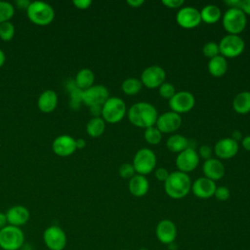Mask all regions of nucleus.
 <instances>
[{"mask_svg": "<svg viewBox=\"0 0 250 250\" xmlns=\"http://www.w3.org/2000/svg\"><path fill=\"white\" fill-rule=\"evenodd\" d=\"M128 119L136 127L146 129L154 126L158 117L157 109L154 105L146 102L134 104L128 110Z\"/></svg>", "mask_w": 250, "mask_h": 250, "instance_id": "f257e3e1", "label": "nucleus"}, {"mask_svg": "<svg viewBox=\"0 0 250 250\" xmlns=\"http://www.w3.org/2000/svg\"><path fill=\"white\" fill-rule=\"evenodd\" d=\"M191 189V181L188 174L175 171L169 174L164 182L166 194L173 199H181L188 194Z\"/></svg>", "mask_w": 250, "mask_h": 250, "instance_id": "f03ea898", "label": "nucleus"}, {"mask_svg": "<svg viewBox=\"0 0 250 250\" xmlns=\"http://www.w3.org/2000/svg\"><path fill=\"white\" fill-rule=\"evenodd\" d=\"M27 18L31 22L37 25H48L55 18L54 8L42 1H33L26 10Z\"/></svg>", "mask_w": 250, "mask_h": 250, "instance_id": "7ed1b4c3", "label": "nucleus"}, {"mask_svg": "<svg viewBox=\"0 0 250 250\" xmlns=\"http://www.w3.org/2000/svg\"><path fill=\"white\" fill-rule=\"evenodd\" d=\"M24 243V233L21 228L8 225L0 229V248L20 250Z\"/></svg>", "mask_w": 250, "mask_h": 250, "instance_id": "20e7f679", "label": "nucleus"}, {"mask_svg": "<svg viewBox=\"0 0 250 250\" xmlns=\"http://www.w3.org/2000/svg\"><path fill=\"white\" fill-rule=\"evenodd\" d=\"M246 15L239 8H229L223 16V26L229 34L238 35L246 27Z\"/></svg>", "mask_w": 250, "mask_h": 250, "instance_id": "39448f33", "label": "nucleus"}, {"mask_svg": "<svg viewBox=\"0 0 250 250\" xmlns=\"http://www.w3.org/2000/svg\"><path fill=\"white\" fill-rule=\"evenodd\" d=\"M126 104L118 97H109L102 107V118L108 123H117L126 114Z\"/></svg>", "mask_w": 250, "mask_h": 250, "instance_id": "423d86ee", "label": "nucleus"}, {"mask_svg": "<svg viewBox=\"0 0 250 250\" xmlns=\"http://www.w3.org/2000/svg\"><path fill=\"white\" fill-rule=\"evenodd\" d=\"M43 242L49 250H63L67 243L65 231L57 225L46 228L43 231Z\"/></svg>", "mask_w": 250, "mask_h": 250, "instance_id": "0eeeda50", "label": "nucleus"}, {"mask_svg": "<svg viewBox=\"0 0 250 250\" xmlns=\"http://www.w3.org/2000/svg\"><path fill=\"white\" fill-rule=\"evenodd\" d=\"M132 164L138 174L146 176L155 168L156 155L149 148H141L136 152Z\"/></svg>", "mask_w": 250, "mask_h": 250, "instance_id": "6e6552de", "label": "nucleus"}, {"mask_svg": "<svg viewBox=\"0 0 250 250\" xmlns=\"http://www.w3.org/2000/svg\"><path fill=\"white\" fill-rule=\"evenodd\" d=\"M245 48V42L239 35L228 34L219 43L220 54L224 58H236Z\"/></svg>", "mask_w": 250, "mask_h": 250, "instance_id": "1a4fd4ad", "label": "nucleus"}, {"mask_svg": "<svg viewBox=\"0 0 250 250\" xmlns=\"http://www.w3.org/2000/svg\"><path fill=\"white\" fill-rule=\"evenodd\" d=\"M194 104L195 99L188 91L176 92V94L169 100L170 108L178 114L188 112L193 108Z\"/></svg>", "mask_w": 250, "mask_h": 250, "instance_id": "9d476101", "label": "nucleus"}, {"mask_svg": "<svg viewBox=\"0 0 250 250\" xmlns=\"http://www.w3.org/2000/svg\"><path fill=\"white\" fill-rule=\"evenodd\" d=\"M176 21L178 24L186 29L194 28L201 22L200 11L194 7L186 6L181 8L176 16Z\"/></svg>", "mask_w": 250, "mask_h": 250, "instance_id": "9b49d317", "label": "nucleus"}, {"mask_svg": "<svg viewBox=\"0 0 250 250\" xmlns=\"http://www.w3.org/2000/svg\"><path fill=\"white\" fill-rule=\"evenodd\" d=\"M166 77L165 70L159 65H150L143 70L141 74V82L148 89L159 88L164 83Z\"/></svg>", "mask_w": 250, "mask_h": 250, "instance_id": "f8f14e48", "label": "nucleus"}, {"mask_svg": "<svg viewBox=\"0 0 250 250\" xmlns=\"http://www.w3.org/2000/svg\"><path fill=\"white\" fill-rule=\"evenodd\" d=\"M109 98L108 90L104 85H93L83 91L82 102L90 106L103 105Z\"/></svg>", "mask_w": 250, "mask_h": 250, "instance_id": "ddd939ff", "label": "nucleus"}, {"mask_svg": "<svg viewBox=\"0 0 250 250\" xmlns=\"http://www.w3.org/2000/svg\"><path fill=\"white\" fill-rule=\"evenodd\" d=\"M177 227L169 219H163L158 222L155 228V235L159 242L165 245L172 244L177 237Z\"/></svg>", "mask_w": 250, "mask_h": 250, "instance_id": "4468645a", "label": "nucleus"}, {"mask_svg": "<svg viewBox=\"0 0 250 250\" xmlns=\"http://www.w3.org/2000/svg\"><path fill=\"white\" fill-rule=\"evenodd\" d=\"M199 163V155L193 148L188 147L178 154L176 157V165L179 171L188 174L193 171Z\"/></svg>", "mask_w": 250, "mask_h": 250, "instance_id": "2eb2a0df", "label": "nucleus"}, {"mask_svg": "<svg viewBox=\"0 0 250 250\" xmlns=\"http://www.w3.org/2000/svg\"><path fill=\"white\" fill-rule=\"evenodd\" d=\"M182 125V117L174 111H167L158 115L155 126L161 133H173Z\"/></svg>", "mask_w": 250, "mask_h": 250, "instance_id": "dca6fc26", "label": "nucleus"}, {"mask_svg": "<svg viewBox=\"0 0 250 250\" xmlns=\"http://www.w3.org/2000/svg\"><path fill=\"white\" fill-rule=\"evenodd\" d=\"M52 149L59 156H69L77 149L76 140L69 135H61L53 141Z\"/></svg>", "mask_w": 250, "mask_h": 250, "instance_id": "f3484780", "label": "nucleus"}, {"mask_svg": "<svg viewBox=\"0 0 250 250\" xmlns=\"http://www.w3.org/2000/svg\"><path fill=\"white\" fill-rule=\"evenodd\" d=\"M216 188L217 186L215 182L206 177L196 179L191 185V190L193 194L201 199H207L212 197L215 193Z\"/></svg>", "mask_w": 250, "mask_h": 250, "instance_id": "a211bd4d", "label": "nucleus"}, {"mask_svg": "<svg viewBox=\"0 0 250 250\" xmlns=\"http://www.w3.org/2000/svg\"><path fill=\"white\" fill-rule=\"evenodd\" d=\"M214 152L220 159H229L238 152V143L231 138L219 140L214 146Z\"/></svg>", "mask_w": 250, "mask_h": 250, "instance_id": "6ab92c4d", "label": "nucleus"}, {"mask_svg": "<svg viewBox=\"0 0 250 250\" xmlns=\"http://www.w3.org/2000/svg\"><path fill=\"white\" fill-rule=\"evenodd\" d=\"M6 217L8 221V225L15 226L21 228L25 225L30 217V213L28 209L22 205H15L10 207L6 211Z\"/></svg>", "mask_w": 250, "mask_h": 250, "instance_id": "aec40b11", "label": "nucleus"}, {"mask_svg": "<svg viewBox=\"0 0 250 250\" xmlns=\"http://www.w3.org/2000/svg\"><path fill=\"white\" fill-rule=\"evenodd\" d=\"M204 177L212 180V181H218L222 179L225 175V166L224 164L216 158H210L205 160L202 167Z\"/></svg>", "mask_w": 250, "mask_h": 250, "instance_id": "412c9836", "label": "nucleus"}, {"mask_svg": "<svg viewBox=\"0 0 250 250\" xmlns=\"http://www.w3.org/2000/svg\"><path fill=\"white\" fill-rule=\"evenodd\" d=\"M58 104V96L57 93L53 90L43 91L37 101L38 108L44 113L53 112Z\"/></svg>", "mask_w": 250, "mask_h": 250, "instance_id": "4be33fe9", "label": "nucleus"}, {"mask_svg": "<svg viewBox=\"0 0 250 250\" xmlns=\"http://www.w3.org/2000/svg\"><path fill=\"white\" fill-rule=\"evenodd\" d=\"M128 188L132 195L136 197H142L147 193L149 184L145 176L137 174L129 180Z\"/></svg>", "mask_w": 250, "mask_h": 250, "instance_id": "5701e85b", "label": "nucleus"}, {"mask_svg": "<svg viewBox=\"0 0 250 250\" xmlns=\"http://www.w3.org/2000/svg\"><path fill=\"white\" fill-rule=\"evenodd\" d=\"M228 70V62L226 58L219 55L210 59L208 62V71L214 77L223 76Z\"/></svg>", "mask_w": 250, "mask_h": 250, "instance_id": "b1692460", "label": "nucleus"}, {"mask_svg": "<svg viewBox=\"0 0 250 250\" xmlns=\"http://www.w3.org/2000/svg\"><path fill=\"white\" fill-rule=\"evenodd\" d=\"M232 107L239 114L250 112V92L243 91L238 93L232 101Z\"/></svg>", "mask_w": 250, "mask_h": 250, "instance_id": "393cba45", "label": "nucleus"}, {"mask_svg": "<svg viewBox=\"0 0 250 250\" xmlns=\"http://www.w3.org/2000/svg\"><path fill=\"white\" fill-rule=\"evenodd\" d=\"M74 81L76 86L84 91L93 86L95 81V74L90 68H82L77 72Z\"/></svg>", "mask_w": 250, "mask_h": 250, "instance_id": "a878e982", "label": "nucleus"}, {"mask_svg": "<svg viewBox=\"0 0 250 250\" xmlns=\"http://www.w3.org/2000/svg\"><path fill=\"white\" fill-rule=\"evenodd\" d=\"M200 16L201 21H204L206 23H215L221 19L222 12L218 6L209 4L201 9Z\"/></svg>", "mask_w": 250, "mask_h": 250, "instance_id": "bb28decb", "label": "nucleus"}, {"mask_svg": "<svg viewBox=\"0 0 250 250\" xmlns=\"http://www.w3.org/2000/svg\"><path fill=\"white\" fill-rule=\"evenodd\" d=\"M166 146L170 151L180 153L188 147V140L182 135L174 134L168 138Z\"/></svg>", "mask_w": 250, "mask_h": 250, "instance_id": "cd10ccee", "label": "nucleus"}, {"mask_svg": "<svg viewBox=\"0 0 250 250\" xmlns=\"http://www.w3.org/2000/svg\"><path fill=\"white\" fill-rule=\"evenodd\" d=\"M105 129V121L102 117H93L91 118L87 125L86 131L87 134L93 138H98L103 135Z\"/></svg>", "mask_w": 250, "mask_h": 250, "instance_id": "c85d7f7f", "label": "nucleus"}, {"mask_svg": "<svg viewBox=\"0 0 250 250\" xmlns=\"http://www.w3.org/2000/svg\"><path fill=\"white\" fill-rule=\"evenodd\" d=\"M142 87H143V84H142L141 80L134 78V77L125 79L121 84L122 91L126 95H129V96H134V95L138 94L142 90Z\"/></svg>", "mask_w": 250, "mask_h": 250, "instance_id": "c756f323", "label": "nucleus"}, {"mask_svg": "<svg viewBox=\"0 0 250 250\" xmlns=\"http://www.w3.org/2000/svg\"><path fill=\"white\" fill-rule=\"evenodd\" d=\"M15 14V7L8 1H0V23L9 21Z\"/></svg>", "mask_w": 250, "mask_h": 250, "instance_id": "7c9ffc66", "label": "nucleus"}, {"mask_svg": "<svg viewBox=\"0 0 250 250\" xmlns=\"http://www.w3.org/2000/svg\"><path fill=\"white\" fill-rule=\"evenodd\" d=\"M145 140L149 144V145H157L160 143L162 139V133L156 128V126H151L146 129H145V134H144Z\"/></svg>", "mask_w": 250, "mask_h": 250, "instance_id": "2f4dec72", "label": "nucleus"}, {"mask_svg": "<svg viewBox=\"0 0 250 250\" xmlns=\"http://www.w3.org/2000/svg\"><path fill=\"white\" fill-rule=\"evenodd\" d=\"M16 32L15 25L9 21L0 23V38L3 41H10L13 39Z\"/></svg>", "mask_w": 250, "mask_h": 250, "instance_id": "473e14b6", "label": "nucleus"}, {"mask_svg": "<svg viewBox=\"0 0 250 250\" xmlns=\"http://www.w3.org/2000/svg\"><path fill=\"white\" fill-rule=\"evenodd\" d=\"M70 102H69V105L73 108V109H78L80 107V104L82 103V97H83V91L81 89H79L78 87H75L74 89H72L70 92Z\"/></svg>", "mask_w": 250, "mask_h": 250, "instance_id": "72a5a7b5", "label": "nucleus"}, {"mask_svg": "<svg viewBox=\"0 0 250 250\" xmlns=\"http://www.w3.org/2000/svg\"><path fill=\"white\" fill-rule=\"evenodd\" d=\"M202 53L205 57L212 59L216 56H219L220 54V49H219V44L215 43V42H207L206 44H204L203 48H202Z\"/></svg>", "mask_w": 250, "mask_h": 250, "instance_id": "f704fd0d", "label": "nucleus"}, {"mask_svg": "<svg viewBox=\"0 0 250 250\" xmlns=\"http://www.w3.org/2000/svg\"><path fill=\"white\" fill-rule=\"evenodd\" d=\"M158 92L162 98L170 100L176 94V89L172 83L164 82L159 86Z\"/></svg>", "mask_w": 250, "mask_h": 250, "instance_id": "c9c22d12", "label": "nucleus"}, {"mask_svg": "<svg viewBox=\"0 0 250 250\" xmlns=\"http://www.w3.org/2000/svg\"><path fill=\"white\" fill-rule=\"evenodd\" d=\"M119 175L123 179H131L133 176H135V169L133 164L130 163H124L119 167Z\"/></svg>", "mask_w": 250, "mask_h": 250, "instance_id": "e433bc0d", "label": "nucleus"}, {"mask_svg": "<svg viewBox=\"0 0 250 250\" xmlns=\"http://www.w3.org/2000/svg\"><path fill=\"white\" fill-rule=\"evenodd\" d=\"M215 197L220 200V201H226L229 198L230 196V191L229 189L225 187V186H221V187H217L215 193H214Z\"/></svg>", "mask_w": 250, "mask_h": 250, "instance_id": "4c0bfd02", "label": "nucleus"}, {"mask_svg": "<svg viewBox=\"0 0 250 250\" xmlns=\"http://www.w3.org/2000/svg\"><path fill=\"white\" fill-rule=\"evenodd\" d=\"M198 155H200L202 158H204L205 160L212 158V154H213V149L211 146H207V145H202L199 147L198 150Z\"/></svg>", "mask_w": 250, "mask_h": 250, "instance_id": "58836bf2", "label": "nucleus"}, {"mask_svg": "<svg viewBox=\"0 0 250 250\" xmlns=\"http://www.w3.org/2000/svg\"><path fill=\"white\" fill-rule=\"evenodd\" d=\"M169 172L166 168H163V167H160V168H157L155 170V178L160 181V182H165L166 179L168 178L169 176Z\"/></svg>", "mask_w": 250, "mask_h": 250, "instance_id": "ea45409f", "label": "nucleus"}, {"mask_svg": "<svg viewBox=\"0 0 250 250\" xmlns=\"http://www.w3.org/2000/svg\"><path fill=\"white\" fill-rule=\"evenodd\" d=\"M162 4L170 9H176L184 4V0H163Z\"/></svg>", "mask_w": 250, "mask_h": 250, "instance_id": "a19ab883", "label": "nucleus"}, {"mask_svg": "<svg viewBox=\"0 0 250 250\" xmlns=\"http://www.w3.org/2000/svg\"><path fill=\"white\" fill-rule=\"evenodd\" d=\"M72 3L77 9L85 10V9H88L91 6L92 1L91 0H73Z\"/></svg>", "mask_w": 250, "mask_h": 250, "instance_id": "79ce46f5", "label": "nucleus"}, {"mask_svg": "<svg viewBox=\"0 0 250 250\" xmlns=\"http://www.w3.org/2000/svg\"><path fill=\"white\" fill-rule=\"evenodd\" d=\"M239 9L245 14L250 16V0H241Z\"/></svg>", "mask_w": 250, "mask_h": 250, "instance_id": "37998d69", "label": "nucleus"}, {"mask_svg": "<svg viewBox=\"0 0 250 250\" xmlns=\"http://www.w3.org/2000/svg\"><path fill=\"white\" fill-rule=\"evenodd\" d=\"M102 107L103 105L90 106V113L93 115V117H102Z\"/></svg>", "mask_w": 250, "mask_h": 250, "instance_id": "c03bdc74", "label": "nucleus"}, {"mask_svg": "<svg viewBox=\"0 0 250 250\" xmlns=\"http://www.w3.org/2000/svg\"><path fill=\"white\" fill-rule=\"evenodd\" d=\"M30 3H31V1H28V0H18V1H16V5L19 9H25V10H27Z\"/></svg>", "mask_w": 250, "mask_h": 250, "instance_id": "a18cd8bd", "label": "nucleus"}, {"mask_svg": "<svg viewBox=\"0 0 250 250\" xmlns=\"http://www.w3.org/2000/svg\"><path fill=\"white\" fill-rule=\"evenodd\" d=\"M241 144H242V146H243L244 149L250 151V135L242 138Z\"/></svg>", "mask_w": 250, "mask_h": 250, "instance_id": "49530a36", "label": "nucleus"}, {"mask_svg": "<svg viewBox=\"0 0 250 250\" xmlns=\"http://www.w3.org/2000/svg\"><path fill=\"white\" fill-rule=\"evenodd\" d=\"M129 6H131L132 8H139L140 6H142L145 2L143 0H128L126 2Z\"/></svg>", "mask_w": 250, "mask_h": 250, "instance_id": "de8ad7c7", "label": "nucleus"}, {"mask_svg": "<svg viewBox=\"0 0 250 250\" xmlns=\"http://www.w3.org/2000/svg\"><path fill=\"white\" fill-rule=\"evenodd\" d=\"M240 2H241V0H227V1H225V3L229 8H239Z\"/></svg>", "mask_w": 250, "mask_h": 250, "instance_id": "09e8293b", "label": "nucleus"}, {"mask_svg": "<svg viewBox=\"0 0 250 250\" xmlns=\"http://www.w3.org/2000/svg\"><path fill=\"white\" fill-rule=\"evenodd\" d=\"M6 226H8V221H7L6 214L0 212V229L5 228Z\"/></svg>", "mask_w": 250, "mask_h": 250, "instance_id": "8fccbe9b", "label": "nucleus"}, {"mask_svg": "<svg viewBox=\"0 0 250 250\" xmlns=\"http://www.w3.org/2000/svg\"><path fill=\"white\" fill-rule=\"evenodd\" d=\"M232 140H234L235 142H238L240 140H242V135H241V132L240 131H233L232 134H231V137H230Z\"/></svg>", "mask_w": 250, "mask_h": 250, "instance_id": "3c124183", "label": "nucleus"}, {"mask_svg": "<svg viewBox=\"0 0 250 250\" xmlns=\"http://www.w3.org/2000/svg\"><path fill=\"white\" fill-rule=\"evenodd\" d=\"M85 146H86V142H85L84 139L79 138V139L76 140V148L82 149V148H84Z\"/></svg>", "mask_w": 250, "mask_h": 250, "instance_id": "603ef678", "label": "nucleus"}, {"mask_svg": "<svg viewBox=\"0 0 250 250\" xmlns=\"http://www.w3.org/2000/svg\"><path fill=\"white\" fill-rule=\"evenodd\" d=\"M5 60H6V57H5V54H4V52L0 49V67L4 64V62H5Z\"/></svg>", "mask_w": 250, "mask_h": 250, "instance_id": "864d4df0", "label": "nucleus"}, {"mask_svg": "<svg viewBox=\"0 0 250 250\" xmlns=\"http://www.w3.org/2000/svg\"><path fill=\"white\" fill-rule=\"evenodd\" d=\"M138 250H148L147 248H146V247H142V248H139Z\"/></svg>", "mask_w": 250, "mask_h": 250, "instance_id": "5fc2aeb1", "label": "nucleus"}, {"mask_svg": "<svg viewBox=\"0 0 250 250\" xmlns=\"http://www.w3.org/2000/svg\"><path fill=\"white\" fill-rule=\"evenodd\" d=\"M122 250H128V249H122Z\"/></svg>", "mask_w": 250, "mask_h": 250, "instance_id": "6e6d98bb", "label": "nucleus"}]
</instances>
